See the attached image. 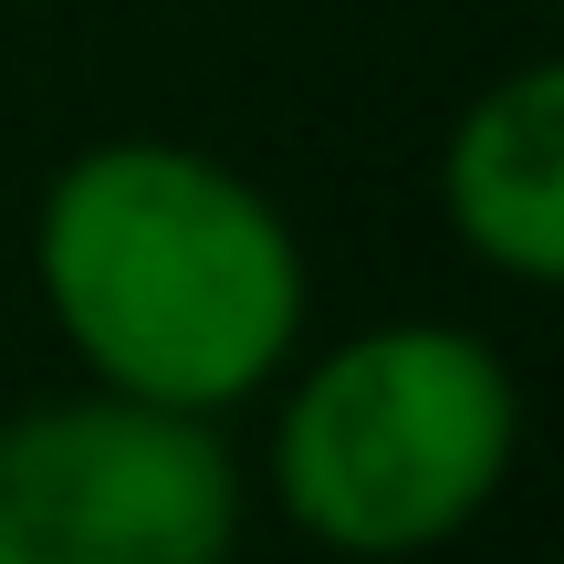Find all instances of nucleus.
Here are the masks:
<instances>
[{
  "mask_svg": "<svg viewBox=\"0 0 564 564\" xmlns=\"http://www.w3.org/2000/svg\"><path fill=\"white\" fill-rule=\"evenodd\" d=\"M523 460V387L502 345L449 314L335 335L272 408L262 481L282 523L324 554L408 564L440 554L502 502Z\"/></svg>",
  "mask_w": 564,
  "mask_h": 564,
  "instance_id": "f03ea898",
  "label": "nucleus"
},
{
  "mask_svg": "<svg viewBox=\"0 0 564 564\" xmlns=\"http://www.w3.org/2000/svg\"><path fill=\"white\" fill-rule=\"evenodd\" d=\"M251 470L220 419L84 377L0 419V564H230Z\"/></svg>",
  "mask_w": 564,
  "mask_h": 564,
  "instance_id": "7ed1b4c3",
  "label": "nucleus"
},
{
  "mask_svg": "<svg viewBox=\"0 0 564 564\" xmlns=\"http://www.w3.org/2000/svg\"><path fill=\"white\" fill-rule=\"evenodd\" d=\"M32 282L95 387L230 419L303 356L314 272L251 167L188 137H105L32 209Z\"/></svg>",
  "mask_w": 564,
  "mask_h": 564,
  "instance_id": "f257e3e1",
  "label": "nucleus"
},
{
  "mask_svg": "<svg viewBox=\"0 0 564 564\" xmlns=\"http://www.w3.org/2000/svg\"><path fill=\"white\" fill-rule=\"evenodd\" d=\"M440 220L481 272L523 282V293L564 282V63L554 53H523L449 116Z\"/></svg>",
  "mask_w": 564,
  "mask_h": 564,
  "instance_id": "20e7f679",
  "label": "nucleus"
}]
</instances>
